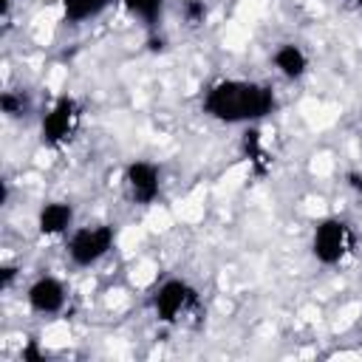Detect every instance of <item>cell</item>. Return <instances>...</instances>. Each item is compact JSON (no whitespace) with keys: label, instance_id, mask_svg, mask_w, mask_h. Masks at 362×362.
<instances>
[{"label":"cell","instance_id":"cell-13","mask_svg":"<svg viewBox=\"0 0 362 362\" xmlns=\"http://www.w3.org/2000/svg\"><path fill=\"white\" fill-rule=\"evenodd\" d=\"M0 110L6 113V119H23L31 110V99L25 90H3L0 93Z\"/></svg>","mask_w":362,"mask_h":362},{"label":"cell","instance_id":"cell-7","mask_svg":"<svg viewBox=\"0 0 362 362\" xmlns=\"http://www.w3.org/2000/svg\"><path fill=\"white\" fill-rule=\"evenodd\" d=\"M25 303L34 314H42V317H54L65 308L68 303V288L59 277L54 274H40L28 288H25Z\"/></svg>","mask_w":362,"mask_h":362},{"label":"cell","instance_id":"cell-19","mask_svg":"<svg viewBox=\"0 0 362 362\" xmlns=\"http://www.w3.org/2000/svg\"><path fill=\"white\" fill-rule=\"evenodd\" d=\"M348 3H354V6H359V8H362V0H348Z\"/></svg>","mask_w":362,"mask_h":362},{"label":"cell","instance_id":"cell-2","mask_svg":"<svg viewBox=\"0 0 362 362\" xmlns=\"http://www.w3.org/2000/svg\"><path fill=\"white\" fill-rule=\"evenodd\" d=\"M113 243H116V229L110 223L76 226L65 240V255L76 269H90L110 255Z\"/></svg>","mask_w":362,"mask_h":362},{"label":"cell","instance_id":"cell-6","mask_svg":"<svg viewBox=\"0 0 362 362\" xmlns=\"http://www.w3.org/2000/svg\"><path fill=\"white\" fill-rule=\"evenodd\" d=\"M124 187L130 192V198L141 206L153 204L161 195V167L144 158H136L124 167Z\"/></svg>","mask_w":362,"mask_h":362},{"label":"cell","instance_id":"cell-18","mask_svg":"<svg viewBox=\"0 0 362 362\" xmlns=\"http://www.w3.org/2000/svg\"><path fill=\"white\" fill-rule=\"evenodd\" d=\"M11 6H14V0H3V6H0V14H3V17H8V14H11Z\"/></svg>","mask_w":362,"mask_h":362},{"label":"cell","instance_id":"cell-10","mask_svg":"<svg viewBox=\"0 0 362 362\" xmlns=\"http://www.w3.org/2000/svg\"><path fill=\"white\" fill-rule=\"evenodd\" d=\"M240 153L246 156V161L252 164V170H255L257 175H266V173H269V167H272V153L266 150L263 136H260V130H257L255 124H249V127L243 130V136H240Z\"/></svg>","mask_w":362,"mask_h":362},{"label":"cell","instance_id":"cell-4","mask_svg":"<svg viewBox=\"0 0 362 362\" xmlns=\"http://www.w3.org/2000/svg\"><path fill=\"white\" fill-rule=\"evenodd\" d=\"M79 119H82V107L74 96H59L42 116L40 122V139L45 147L57 150V147H65L74 133L79 130Z\"/></svg>","mask_w":362,"mask_h":362},{"label":"cell","instance_id":"cell-8","mask_svg":"<svg viewBox=\"0 0 362 362\" xmlns=\"http://www.w3.org/2000/svg\"><path fill=\"white\" fill-rule=\"evenodd\" d=\"M74 218H76L74 204H68V201H48L37 212V232L42 238H59V235L74 229Z\"/></svg>","mask_w":362,"mask_h":362},{"label":"cell","instance_id":"cell-14","mask_svg":"<svg viewBox=\"0 0 362 362\" xmlns=\"http://www.w3.org/2000/svg\"><path fill=\"white\" fill-rule=\"evenodd\" d=\"M184 20L189 25H201L206 20V3L204 0H184Z\"/></svg>","mask_w":362,"mask_h":362},{"label":"cell","instance_id":"cell-3","mask_svg":"<svg viewBox=\"0 0 362 362\" xmlns=\"http://www.w3.org/2000/svg\"><path fill=\"white\" fill-rule=\"evenodd\" d=\"M354 249V229L348 221L331 215L322 218L311 232V255L320 266H339Z\"/></svg>","mask_w":362,"mask_h":362},{"label":"cell","instance_id":"cell-12","mask_svg":"<svg viewBox=\"0 0 362 362\" xmlns=\"http://www.w3.org/2000/svg\"><path fill=\"white\" fill-rule=\"evenodd\" d=\"M122 6H124V11H127L130 17L141 20V23L153 31V28L158 25V20H161L164 0H122Z\"/></svg>","mask_w":362,"mask_h":362},{"label":"cell","instance_id":"cell-5","mask_svg":"<svg viewBox=\"0 0 362 362\" xmlns=\"http://www.w3.org/2000/svg\"><path fill=\"white\" fill-rule=\"evenodd\" d=\"M198 300V291L184 280V277H170L164 280L156 294H153V314L164 325H175L181 314H187Z\"/></svg>","mask_w":362,"mask_h":362},{"label":"cell","instance_id":"cell-16","mask_svg":"<svg viewBox=\"0 0 362 362\" xmlns=\"http://www.w3.org/2000/svg\"><path fill=\"white\" fill-rule=\"evenodd\" d=\"M20 359H28V362H37V359H42V354H40V348H37V342L31 339L23 351H20Z\"/></svg>","mask_w":362,"mask_h":362},{"label":"cell","instance_id":"cell-11","mask_svg":"<svg viewBox=\"0 0 362 362\" xmlns=\"http://www.w3.org/2000/svg\"><path fill=\"white\" fill-rule=\"evenodd\" d=\"M62 6V17L65 23H88V20H96L99 14H105L113 0H59Z\"/></svg>","mask_w":362,"mask_h":362},{"label":"cell","instance_id":"cell-9","mask_svg":"<svg viewBox=\"0 0 362 362\" xmlns=\"http://www.w3.org/2000/svg\"><path fill=\"white\" fill-rule=\"evenodd\" d=\"M272 65L286 82H297L308 74V54L297 42H280L272 51Z\"/></svg>","mask_w":362,"mask_h":362},{"label":"cell","instance_id":"cell-17","mask_svg":"<svg viewBox=\"0 0 362 362\" xmlns=\"http://www.w3.org/2000/svg\"><path fill=\"white\" fill-rule=\"evenodd\" d=\"M345 181H348V187L362 198V173H359V170H351V173L345 175Z\"/></svg>","mask_w":362,"mask_h":362},{"label":"cell","instance_id":"cell-1","mask_svg":"<svg viewBox=\"0 0 362 362\" xmlns=\"http://www.w3.org/2000/svg\"><path fill=\"white\" fill-rule=\"evenodd\" d=\"M274 105V90L255 79H218L201 99L204 113L221 124H255L266 119Z\"/></svg>","mask_w":362,"mask_h":362},{"label":"cell","instance_id":"cell-15","mask_svg":"<svg viewBox=\"0 0 362 362\" xmlns=\"http://www.w3.org/2000/svg\"><path fill=\"white\" fill-rule=\"evenodd\" d=\"M14 277H17V269H14V266H3V269H0V288L8 291L11 283H14Z\"/></svg>","mask_w":362,"mask_h":362}]
</instances>
